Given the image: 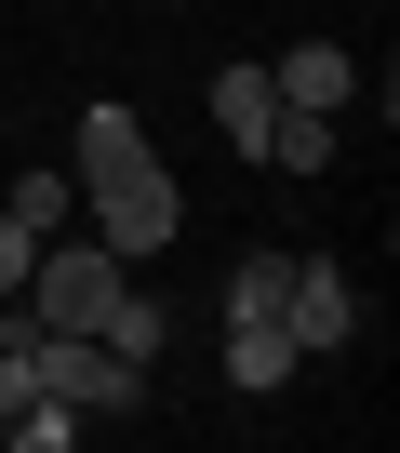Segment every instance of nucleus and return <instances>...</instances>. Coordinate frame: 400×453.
<instances>
[{"instance_id":"9d476101","label":"nucleus","mask_w":400,"mask_h":453,"mask_svg":"<svg viewBox=\"0 0 400 453\" xmlns=\"http://www.w3.org/2000/svg\"><path fill=\"white\" fill-rule=\"evenodd\" d=\"M0 440H14V453H67V440H81V413H67V400H27Z\"/></svg>"},{"instance_id":"f257e3e1","label":"nucleus","mask_w":400,"mask_h":453,"mask_svg":"<svg viewBox=\"0 0 400 453\" xmlns=\"http://www.w3.org/2000/svg\"><path fill=\"white\" fill-rule=\"evenodd\" d=\"M67 173H81V213H94V241H107L120 267H134V254H160L173 226H187V200H173V173H160V147H147V120H134L120 94H94V107H81Z\"/></svg>"},{"instance_id":"7ed1b4c3","label":"nucleus","mask_w":400,"mask_h":453,"mask_svg":"<svg viewBox=\"0 0 400 453\" xmlns=\"http://www.w3.org/2000/svg\"><path fill=\"white\" fill-rule=\"evenodd\" d=\"M160 373L147 360H120V347H94V334H41V400H67V413H134Z\"/></svg>"},{"instance_id":"20e7f679","label":"nucleus","mask_w":400,"mask_h":453,"mask_svg":"<svg viewBox=\"0 0 400 453\" xmlns=\"http://www.w3.org/2000/svg\"><path fill=\"white\" fill-rule=\"evenodd\" d=\"M281 334L320 360V347H347L360 334V294H347V267H320V254H294V280H281Z\"/></svg>"},{"instance_id":"f03ea898","label":"nucleus","mask_w":400,"mask_h":453,"mask_svg":"<svg viewBox=\"0 0 400 453\" xmlns=\"http://www.w3.org/2000/svg\"><path fill=\"white\" fill-rule=\"evenodd\" d=\"M14 307H27L41 334H94V347H107V320L134 307V280H120V254H107V241H67V226H54V254L27 267V294H14Z\"/></svg>"},{"instance_id":"423d86ee","label":"nucleus","mask_w":400,"mask_h":453,"mask_svg":"<svg viewBox=\"0 0 400 453\" xmlns=\"http://www.w3.org/2000/svg\"><path fill=\"white\" fill-rule=\"evenodd\" d=\"M267 94H281V107H320V120H334V107H347V94H360V67H347V54H334V41H294V54H281V67H267Z\"/></svg>"},{"instance_id":"0eeeda50","label":"nucleus","mask_w":400,"mask_h":453,"mask_svg":"<svg viewBox=\"0 0 400 453\" xmlns=\"http://www.w3.org/2000/svg\"><path fill=\"white\" fill-rule=\"evenodd\" d=\"M214 134H227L241 160H267V134H281V94H267V67H227V81H214Z\"/></svg>"},{"instance_id":"9b49d317","label":"nucleus","mask_w":400,"mask_h":453,"mask_svg":"<svg viewBox=\"0 0 400 453\" xmlns=\"http://www.w3.org/2000/svg\"><path fill=\"white\" fill-rule=\"evenodd\" d=\"M27 267H41V226H27V213H0V307L27 294Z\"/></svg>"},{"instance_id":"6e6552de","label":"nucleus","mask_w":400,"mask_h":453,"mask_svg":"<svg viewBox=\"0 0 400 453\" xmlns=\"http://www.w3.org/2000/svg\"><path fill=\"white\" fill-rule=\"evenodd\" d=\"M0 213H27L41 241H54V226L81 213V173H54V160H41V173H14V200H0Z\"/></svg>"},{"instance_id":"1a4fd4ad","label":"nucleus","mask_w":400,"mask_h":453,"mask_svg":"<svg viewBox=\"0 0 400 453\" xmlns=\"http://www.w3.org/2000/svg\"><path fill=\"white\" fill-rule=\"evenodd\" d=\"M267 160H281V173H334V120H320V107H281Z\"/></svg>"},{"instance_id":"39448f33","label":"nucleus","mask_w":400,"mask_h":453,"mask_svg":"<svg viewBox=\"0 0 400 453\" xmlns=\"http://www.w3.org/2000/svg\"><path fill=\"white\" fill-rule=\"evenodd\" d=\"M294 360H307V347L281 334V307H227V387H241V400H281Z\"/></svg>"}]
</instances>
